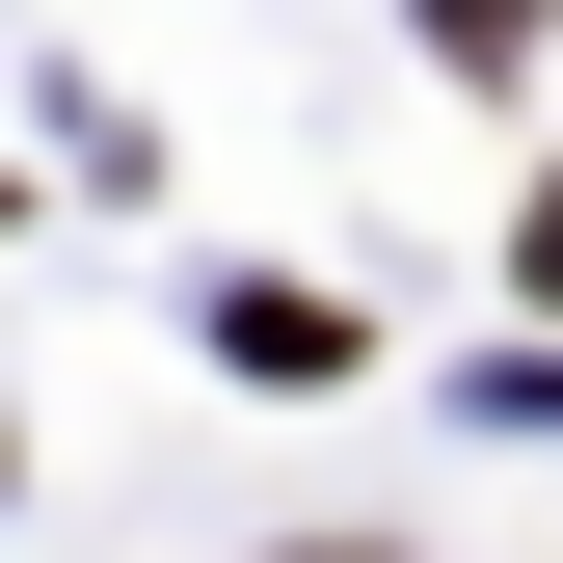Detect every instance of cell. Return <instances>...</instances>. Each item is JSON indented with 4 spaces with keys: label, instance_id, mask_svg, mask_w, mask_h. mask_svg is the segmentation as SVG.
<instances>
[{
    "label": "cell",
    "instance_id": "cell-1",
    "mask_svg": "<svg viewBox=\"0 0 563 563\" xmlns=\"http://www.w3.org/2000/svg\"><path fill=\"white\" fill-rule=\"evenodd\" d=\"M216 349H242V376H349V296H296V268H242V296H216Z\"/></svg>",
    "mask_w": 563,
    "mask_h": 563
},
{
    "label": "cell",
    "instance_id": "cell-2",
    "mask_svg": "<svg viewBox=\"0 0 563 563\" xmlns=\"http://www.w3.org/2000/svg\"><path fill=\"white\" fill-rule=\"evenodd\" d=\"M430 27H456V54H537V0H430Z\"/></svg>",
    "mask_w": 563,
    "mask_h": 563
},
{
    "label": "cell",
    "instance_id": "cell-3",
    "mask_svg": "<svg viewBox=\"0 0 563 563\" xmlns=\"http://www.w3.org/2000/svg\"><path fill=\"white\" fill-rule=\"evenodd\" d=\"M322 563H376V537H322Z\"/></svg>",
    "mask_w": 563,
    "mask_h": 563
}]
</instances>
